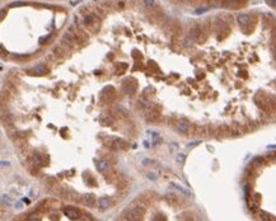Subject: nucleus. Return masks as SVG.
I'll use <instances>...</instances> for the list:
<instances>
[{
	"mask_svg": "<svg viewBox=\"0 0 276 221\" xmlns=\"http://www.w3.org/2000/svg\"><path fill=\"white\" fill-rule=\"evenodd\" d=\"M98 205L102 210H106L108 207H111V201L108 197H101V198H98Z\"/></svg>",
	"mask_w": 276,
	"mask_h": 221,
	"instance_id": "5",
	"label": "nucleus"
},
{
	"mask_svg": "<svg viewBox=\"0 0 276 221\" xmlns=\"http://www.w3.org/2000/svg\"><path fill=\"white\" fill-rule=\"evenodd\" d=\"M170 185H172V187H173V188H176V189H177V191H180V192H182V193H183V195H188V192L186 191V189H183L182 187H181V185H178V184H174V183H172V184H170Z\"/></svg>",
	"mask_w": 276,
	"mask_h": 221,
	"instance_id": "8",
	"label": "nucleus"
},
{
	"mask_svg": "<svg viewBox=\"0 0 276 221\" xmlns=\"http://www.w3.org/2000/svg\"><path fill=\"white\" fill-rule=\"evenodd\" d=\"M33 70H34V73H37V74H38V75H43V74H46V73H47V68H46V66H45L43 64L37 65Z\"/></svg>",
	"mask_w": 276,
	"mask_h": 221,
	"instance_id": "6",
	"label": "nucleus"
},
{
	"mask_svg": "<svg viewBox=\"0 0 276 221\" xmlns=\"http://www.w3.org/2000/svg\"><path fill=\"white\" fill-rule=\"evenodd\" d=\"M190 127H191V125L186 121H180L177 125L178 131L182 132V134H188V132H190Z\"/></svg>",
	"mask_w": 276,
	"mask_h": 221,
	"instance_id": "3",
	"label": "nucleus"
},
{
	"mask_svg": "<svg viewBox=\"0 0 276 221\" xmlns=\"http://www.w3.org/2000/svg\"><path fill=\"white\" fill-rule=\"evenodd\" d=\"M183 160H184V156L182 155V154L177 156V161H181V163H183Z\"/></svg>",
	"mask_w": 276,
	"mask_h": 221,
	"instance_id": "9",
	"label": "nucleus"
},
{
	"mask_svg": "<svg viewBox=\"0 0 276 221\" xmlns=\"http://www.w3.org/2000/svg\"><path fill=\"white\" fill-rule=\"evenodd\" d=\"M97 169H98V172H101V173H106V172L110 169V164H108L106 160H99V161H97Z\"/></svg>",
	"mask_w": 276,
	"mask_h": 221,
	"instance_id": "4",
	"label": "nucleus"
},
{
	"mask_svg": "<svg viewBox=\"0 0 276 221\" xmlns=\"http://www.w3.org/2000/svg\"><path fill=\"white\" fill-rule=\"evenodd\" d=\"M64 213L69 217V219H71V220H78V219H80V215H82L79 210L73 208V207H66V208H64Z\"/></svg>",
	"mask_w": 276,
	"mask_h": 221,
	"instance_id": "2",
	"label": "nucleus"
},
{
	"mask_svg": "<svg viewBox=\"0 0 276 221\" xmlns=\"http://www.w3.org/2000/svg\"><path fill=\"white\" fill-rule=\"evenodd\" d=\"M144 208L141 207H130L122 212V219L126 220H139L144 216Z\"/></svg>",
	"mask_w": 276,
	"mask_h": 221,
	"instance_id": "1",
	"label": "nucleus"
},
{
	"mask_svg": "<svg viewBox=\"0 0 276 221\" xmlns=\"http://www.w3.org/2000/svg\"><path fill=\"white\" fill-rule=\"evenodd\" d=\"M148 178H150V179H157V177H155V174H154V173L148 174Z\"/></svg>",
	"mask_w": 276,
	"mask_h": 221,
	"instance_id": "10",
	"label": "nucleus"
},
{
	"mask_svg": "<svg viewBox=\"0 0 276 221\" xmlns=\"http://www.w3.org/2000/svg\"><path fill=\"white\" fill-rule=\"evenodd\" d=\"M94 197H93V195H87V196H84V202L87 203L88 206H93L94 205Z\"/></svg>",
	"mask_w": 276,
	"mask_h": 221,
	"instance_id": "7",
	"label": "nucleus"
}]
</instances>
